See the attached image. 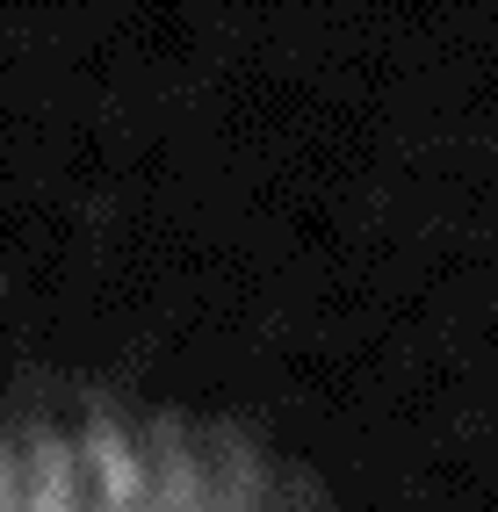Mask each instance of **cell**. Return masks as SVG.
Masks as SVG:
<instances>
[{
    "label": "cell",
    "mask_w": 498,
    "mask_h": 512,
    "mask_svg": "<svg viewBox=\"0 0 498 512\" xmlns=\"http://www.w3.org/2000/svg\"><path fill=\"white\" fill-rule=\"evenodd\" d=\"M0 512H311V505L239 440L159 419L29 412L0 419Z\"/></svg>",
    "instance_id": "1"
}]
</instances>
